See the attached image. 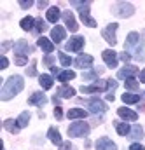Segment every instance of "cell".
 <instances>
[{
	"mask_svg": "<svg viewBox=\"0 0 145 150\" xmlns=\"http://www.w3.org/2000/svg\"><path fill=\"white\" fill-rule=\"evenodd\" d=\"M23 87H25L23 77H21V75H11V77L5 80V84H4V87H2V91H0V100H2V101H7V100L14 98L18 93L23 91Z\"/></svg>",
	"mask_w": 145,
	"mask_h": 150,
	"instance_id": "obj_1",
	"label": "cell"
},
{
	"mask_svg": "<svg viewBox=\"0 0 145 150\" xmlns=\"http://www.w3.org/2000/svg\"><path fill=\"white\" fill-rule=\"evenodd\" d=\"M112 12L117 18H129V16L135 14V7L129 2H117V4L112 5Z\"/></svg>",
	"mask_w": 145,
	"mask_h": 150,
	"instance_id": "obj_2",
	"label": "cell"
},
{
	"mask_svg": "<svg viewBox=\"0 0 145 150\" xmlns=\"http://www.w3.org/2000/svg\"><path fill=\"white\" fill-rule=\"evenodd\" d=\"M87 134H89L87 122H73L68 126V136H72V138H82Z\"/></svg>",
	"mask_w": 145,
	"mask_h": 150,
	"instance_id": "obj_3",
	"label": "cell"
},
{
	"mask_svg": "<svg viewBox=\"0 0 145 150\" xmlns=\"http://www.w3.org/2000/svg\"><path fill=\"white\" fill-rule=\"evenodd\" d=\"M89 5H91L89 0L80 2V5H79V12H80V19H82V23L87 25L89 28H95V26H96V21L89 16Z\"/></svg>",
	"mask_w": 145,
	"mask_h": 150,
	"instance_id": "obj_4",
	"label": "cell"
},
{
	"mask_svg": "<svg viewBox=\"0 0 145 150\" xmlns=\"http://www.w3.org/2000/svg\"><path fill=\"white\" fill-rule=\"evenodd\" d=\"M109 89V80H95L91 86H82L80 91L89 94V93H102V91H107Z\"/></svg>",
	"mask_w": 145,
	"mask_h": 150,
	"instance_id": "obj_5",
	"label": "cell"
},
{
	"mask_svg": "<svg viewBox=\"0 0 145 150\" xmlns=\"http://www.w3.org/2000/svg\"><path fill=\"white\" fill-rule=\"evenodd\" d=\"M117 26H119L117 23H112V25H109L107 28H103V30H102V37L105 38L110 45H115V44H117V37H115Z\"/></svg>",
	"mask_w": 145,
	"mask_h": 150,
	"instance_id": "obj_6",
	"label": "cell"
},
{
	"mask_svg": "<svg viewBox=\"0 0 145 150\" xmlns=\"http://www.w3.org/2000/svg\"><path fill=\"white\" fill-rule=\"evenodd\" d=\"M82 47H84V37H80V35L72 37L67 42V51H70V52H80Z\"/></svg>",
	"mask_w": 145,
	"mask_h": 150,
	"instance_id": "obj_7",
	"label": "cell"
},
{
	"mask_svg": "<svg viewBox=\"0 0 145 150\" xmlns=\"http://www.w3.org/2000/svg\"><path fill=\"white\" fill-rule=\"evenodd\" d=\"M32 51H33V47H30L26 40H18L14 44V54L16 56H28Z\"/></svg>",
	"mask_w": 145,
	"mask_h": 150,
	"instance_id": "obj_8",
	"label": "cell"
},
{
	"mask_svg": "<svg viewBox=\"0 0 145 150\" xmlns=\"http://www.w3.org/2000/svg\"><path fill=\"white\" fill-rule=\"evenodd\" d=\"M73 65H75L77 68H82V70L91 68V65H93V56H89V54H79V56L73 59Z\"/></svg>",
	"mask_w": 145,
	"mask_h": 150,
	"instance_id": "obj_9",
	"label": "cell"
},
{
	"mask_svg": "<svg viewBox=\"0 0 145 150\" xmlns=\"http://www.w3.org/2000/svg\"><path fill=\"white\" fill-rule=\"evenodd\" d=\"M87 108H89V112H93V113H105L107 112V105L102 100H98V98L89 100L87 101Z\"/></svg>",
	"mask_w": 145,
	"mask_h": 150,
	"instance_id": "obj_10",
	"label": "cell"
},
{
	"mask_svg": "<svg viewBox=\"0 0 145 150\" xmlns=\"http://www.w3.org/2000/svg\"><path fill=\"white\" fill-rule=\"evenodd\" d=\"M102 58H103V61L107 63L109 68H115V67H117V52H115V51L105 49V51L102 52Z\"/></svg>",
	"mask_w": 145,
	"mask_h": 150,
	"instance_id": "obj_11",
	"label": "cell"
},
{
	"mask_svg": "<svg viewBox=\"0 0 145 150\" xmlns=\"http://www.w3.org/2000/svg\"><path fill=\"white\" fill-rule=\"evenodd\" d=\"M95 147H96V150H117V145L107 136H102L100 140H96Z\"/></svg>",
	"mask_w": 145,
	"mask_h": 150,
	"instance_id": "obj_12",
	"label": "cell"
},
{
	"mask_svg": "<svg viewBox=\"0 0 145 150\" xmlns=\"http://www.w3.org/2000/svg\"><path fill=\"white\" fill-rule=\"evenodd\" d=\"M63 38H67V32H65L63 26H54V28L51 30V40H53L54 44L63 42Z\"/></svg>",
	"mask_w": 145,
	"mask_h": 150,
	"instance_id": "obj_13",
	"label": "cell"
},
{
	"mask_svg": "<svg viewBox=\"0 0 145 150\" xmlns=\"http://www.w3.org/2000/svg\"><path fill=\"white\" fill-rule=\"evenodd\" d=\"M37 45H38L44 52H47V54H51V52L54 51V42L49 40V38H45V37H38L37 38Z\"/></svg>",
	"mask_w": 145,
	"mask_h": 150,
	"instance_id": "obj_14",
	"label": "cell"
},
{
	"mask_svg": "<svg viewBox=\"0 0 145 150\" xmlns=\"http://www.w3.org/2000/svg\"><path fill=\"white\" fill-rule=\"evenodd\" d=\"M63 21H65V25H67V28H68L70 32H77V30H79V25H77L75 18H73L72 11L63 12Z\"/></svg>",
	"mask_w": 145,
	"mask_h": 150,
	"instance_id": "obj_15",
	"label": "cell"
},
{
	"mask_svg": "<svg viewBox=\"0 0 145 150\" xmlns=\"http://www.w3.org/2000/svg\"><path fill=\"white\" fill-rule=\"evenodd\" d=\"M117 115H119L121 119H124V120H131V122H135V120L138 119V113L133 112V110H129V108H124V107H121V108L117 110Z\"/></svg>",
	"mask_w": 145,
	"mask_h": 150,
	"instance_id": "obj_16",
	"label": "cell"
},
{
	"mask_svg": "<svg viewBox=\"0 0 145 150\" xmlns=\"http://www.w3.org/2000/svg\"><path fill=\"white\" fill-rule=\"evenodd\" d=\"M45 103H47V98H45V94H42V93H33V94L28 98V105L42 107V105H45Z\"/></svg>",
	"mask_w": 145,
	"mask_h": 150,
	"instance_id": "obj_17",
	"label": "cell"
},
{
	"mask_svg": "<svg viewBox=\"0 0 145 150\" xmlns=\"http://www.w3.org/2000/svg\"><path fill=\"white\" fill-rule=\"evenodd\" d=\"M140 40H142V38H140V35H138L136 32H131V33L128 35V38H126V44H124V49H126V51H129V49H133L135 45H138V44H140Z\"/></svg>",
	"mask_w": 145,
	"mask_h": 150,
	"instance_id": "obj_18",
	"label": "cell"
},
{
	"mask_svg": "<svg viewBox=\"0 0 145 150\" xmlns=\"http://www.w3.org/2000/svg\"><path fill=\"white\" fill-rule=\"evenodd\" d=\"M138 72V68L136 67H133V65H128V67H124V68H121L119 72H117V77L119 79H129V77H133V75Z\"/></svg>",
	"mask_w": 145,
	"mask_h": 150,
	"instance_id": "obj_19",
	"label": "cell"
},
{
	"mask_svg": "<svg viewBox=\"0 0 145 150\" xmlns=\"http://www.w3.org/2000/svg\"><path fill=\"white\" fill-rule=\"evenodd\" d=\"M47 136H49V140L54 143V145H61L63 143V140H61V134H60V131L56 129V127H49V131H47Z\"/></svg>",
	"mask_w": 145,
	"mask_h": 150,
	"instance_id": "obj_20",
	"label": "cell"
},
{
	"mask_svg": "<svg viewBox=\"0 0 145 150\" xmlns=\"http://www.w3.org/2000/svg\"><path fill=\"white\" fill-rule=\"evenodd\" d=\"M73 94H75V89H73L72 86L63 84L61 87H58V96L60 98H72Z\"/></svg>",
	"mask_w": 145,
	"mask_h": 150,
	"instance_id": "obj_21",
	"label": "cell"
},
{
	"mask_svg": "<svg viewBox=\"0 0 145 150\" xmlns=\"http://www.w3.org/2000/svg\"><path fill=\"white\" fill-rule=\"evenodd\" d=\"M4 129H7V131H9V133H12V134H18L21 127L18 126V120L7 119V120H4Z\"/></svg>",
	"mask_w": 145,
	"mask_h": 150,
	"instance_id": "obj_22",
	"label": "cell"
},
{
	"mask_svg": "<svg viewBox=\"0 0 145 150\" xmlns=\"http://www.w3.org/2000/svg\"><path fill=\"white\" fill-rule=\"evenodd\" d=\"M45 18H47L49 23H58V19H60V9L58 7H49L47 12H45Z\"/></svg>",
	"mask_w": 145,
	"mask_h": 150,
	"instance_id": "obj_23",
	"label": "cell"
},
{
	"mask_svg": "<svg viewBox=\"0 0 145 150\" xmlns=\"http://www.w3.org/2000/svg\"><path fill=\"white\" fill-rule=\"evenodd\" d=\"M35 21H37V19H33L32 16H26V18H23V19H21V23H19V25H21V28H23L25 32H30V30H33V28H35Z\"/></svg>",
	"mask_w": 145,
	"mask_h": 150,
	"instance_id": "obj_24",
	"label": "cell"
},
{
	"mask_svg": "<svg viewBox=\"0 0 145 150\" xmlns=\"http://www.w3.org/2000/svg\"><path fill=\"white\" fill-rule=\"evenodd\" d=\"M115 129H117L119 136H128L131 133V127L128 122H115Z\"/></svg>",
	"mask_w": 145,
	"mask_h": 150,
	"instance_id": "obj_25",
	"label": "cell"
},
{
	"mask_svg": "<svg viewBox=\"0 0 145 150\" xmlns=\"http://www.w3.org/2000/svg\"><path fill=\"white\" fill-rule=\"evenodd\" d=\"M38 82H40V86L44 87V89H51L53 87V77L51 75H47V74H42V75H38Z\"/></svg>",
	"mask_w": 145,
	"mask_h": 150,
	"instance_id": "obj_26",
	"label": "cell"
},
{
	"mask_svg": "<svg viewBox=\"0 0 145 150\" xmlns=\"http://www.w3.org/2000/svg\"><path fill=\"white\" fill-rule=\"evenodd\" d=\"M73 79H75V72L73 70H63V72L58 74V80L63 82V84L68 82V80H73Z\"/></svg>",
	"mask_w": 145,
	"mask_h": 150,
	"instance_id": "obj_27",
	"label": "cell"
},
{
	"mask_svg": "<svg viewBox=\"0 0 145 150\" xmlns=\"http://www.w3.org/2000/svg\"><path fill=\"white\" fill-rule=\"evenodd\" d=\"M67 115H68V119H84L87 115V112L84 108H70Z\"/></svg>",
	"mask_w": 145,
	"mask_h": 150,
	"instance_id": "obj_28",
	"label": "cell"
},
{
	"mask_svg": "<svg viewBox=\"0 0 145 150\" xmlns=\"http://www.w3.org/2000/svg\"><path fill=\"white\" fill-rule=\"evenodd\" d=\"M103 72V68H96V70H91V72H84L82 79L84 80H98V75Z\"/></svg>",
	"mask_w": 145,
	"mask_h": 150,
	"instance_id": "obj_29",
	"label": "cell"
},
{
	"mask_svg": "<svg viewBox=\"0 0 145 150\" xmlns=\"http://www.w3.org/2000/svg\"><path fill=\"white\" fill-rule=\"evenodd\" d=\"M124 86H126V89H129V91H138L140 82H138L135 77H129V79H126V80H124Z\"/></svg>",
	"mask_w": 145,
	"mask_h": 150,
	"instance_id": "obj_30",
	"label": "cell"
},
{
	"mask_svg": "<svg viewBox=\"0 0 145 150\" xmlns=\"http://www.w3.org/2000/svg\"><path fill=\"white\" fill-rule=\"evenodd\" d=\"M28 122H30V112H28V110H26V112H21V115L18 117V126L23 129V127L28 126Z\"/></svg>",
	"mask_w": 145,
	"mask_h": 150,
	"instance_id": "obj_31",
	"label": "cell"
},
{
	"mask_svg": "<svg viewBox=\"0 0 145 150\" xmlns=\"http://www.w3.org/2000/svg\"><path fill=\"white\" fill-rule=\"evenodd\" d=\"M135 52H136V54H135V58H136V59H140V61H144V59H145V42H144V40H140V44L136 45Z\"/></svg>",
	"mask_w": 145,
	"mask_h": 150,
	"instance_id": "obj_32",
	"label": "cell"
},
{
	"mask_svg": "<svg viewBox=\"0 0 145 150\" xmlns=\"http://www.w3.org/2000/svg\"><path fill=\"white\" fill-rule=\"evenodd\" d=\"M129 138H133V140H142V138H144V129H142L140 126H133V127H131V133H129Z\"/></svg>",
	"mask_w": 145,
	"mask_h": 150,
	"instance_id": "obj_33",
	"label": "cell"
},
{
	"mask_svg": "<svg viewBox=\"0 0 145 150\" xmlns=\"http://www.w3.org/2000/svg\"><path fill=\"white\" fill-rule=\"evenodd\" d=\"M122 101L124 103H138L140 101V94H131V93H126V94H122Z\"/></svg>",
	"mask_w": 145,
	"mask_h": 150,
	"instance_id": "obj_34",
	"label": "cell"
},
{
	"mask_svg": "<svg viewBox=\"0 0 145 150\" xmlns=\"http://www.w3.org/2000/svg\"><path fill=\"white\" fill-rule=\"evenodd\" d=\"M58 58H60V63H61V67H70L73 61L70 56H67L65 52H58Z\"/></svg>",
	"mask_w": 145,
	"mask_h": 150,
	"instance_id": "obj_35",
	"label": "cell"
},
{
	"mask_svg": "<svg viewBox=\"0 0 145 150\" xmlns=\"http://www.w3.org/2000/svg\"><path fill=\"white\" fill-rule=\"evenodd\" d=\"M45 28H47V25L44 23V19H37L35 21V28H33V30H35L37 33H42Z\"/></svg>",
	"mask_w": 145,
	"mask_h": 150,
	"instance_id": "obj_36",
	"label": "cell"
},
{
	"mask_svg": "<svg viewBox=\"0 0 145 150\" xmlns=\"http://www.w3.org/2000/svg\"><path fill=\"white\" fill-rule=\"evenodd\" d=\"M35 65H37V61L33 59V61H32V65H30V67L26 68V74L30 75V77H33V75H37V68H35Z\"/></svg>",
	"mask_w": 145,
	"mask_h": 150,
	"instance_id": "obj_37",
	"label": "cell"
},
{
	"mask_svg": "<svg viewBox=\"0 0 145 150\" xmlns=\"http://www.w3.org/2000/svg\"><path fill=\"white\" fill-rule=\"evenodd\" d=\"M26 63H28V58H26V56H16V65L25 67Z\"/></svg>",
	"mask_w": 145,
	"mask_h": 150,
	"instance_id": "obj_38",
	"label": "cell"
},
{
	"mask_svg": "<svg viewBox=\"0 0 145 150\" xmlns=\"http://www.w3.org/2000/svg\"><path fill=\"white\" fill-rule=\"evenodd\" d=\"M32 5H33L32 0H19V7H21V9H30Z\"/></svg>",
	"mask_w": 145,
	"mask_h": 150,
	"instance_id": "obj_39",
	"label": "cell"
},
{
	"mask_svg": "<svg viewBox=\"0 0 145 150\" xmlns=\"http://www.w3.org/2000/svg\"><path fill=\"white\" fill-rule=\"evenodd\" d=\"M60 150H77V149L73 147L70 142H63V143L60 145Z\"/></svg>",
	"mask_w": 145,
	"mask_h": 150,
	"instance_id": "obj_40",
	"label": "cell"
},
{
	"mask_svg": "<svg viewBox=\"0 0 145 150\" xmlns=\"http://www.w3.org/2000/svg\"><path fill=\"white\" fill-rule=\"evenodd\" d=\"M54 117H56L58 120H61V117H63V110H61V107H56V108H54Z\"/></svg>",
	"mask_w": 145,
	"mask_h": 150,
	"instance_id": "obj_41",
	"label": "cell"
},
{
	"mask_svg": "<svg viewBox=\"0 0 145 150\" xmlns=\"http://www.w3.org/2000/svg\"><path fill=\"white\" fill-rule=\"evenodd\" d=\"M129 150H145V149H144V145H140V143H131Z\"/></svg>",
	"mask_w": 145,
	"mask_h": 150,
	"instance_id": "obj_42",
	"label": "cell"
},
{
	"mask_svg": "<svg viewBox=\"0 0 145 150\" xmlns=\"http://www.w3.org/2000/svg\"><path fill=\"white\" fill-rule=\"evenodd\" d=\"M11 45H14V44H12V42H4V44H2V52H5Z\"/></svg>",
	"mask_w": 145,
	"mask_h": 150,
	"instance_id": "obj_43",
	"label": "cell"
},
{
	"mask_svg": "<svg viewBox=\"0 0 145 150\" xmlns=\"http://www.w3.org/2000/svg\"><path fill=\"white\" fill-rule=\"evenodd\" d=\"M44 63H45V65H49V67H51V65H53V56H49V54H47V56H45V58H44Z\"/></svg>",
	"mask_w": 145,
	"mask_h": 150,
	"instance_id": "obj_44",
	"label": "cell"
},
{
	"mask_svg": "<svg viewBox=\"0 0 145 150\" xmlns=\"http://www.w3.org/2000/svg\"><path fill=\"white\" fill-rule=\"evenodd\" d=\"M7 67H9V59L5 56H2V67L0 68H7Z\"/></svg>",
	"mask_w": 145,
	"mask_h": 150,
	"instance_id": "obj_45",
	"label": "cell"
},
{
	"mask_svg": "<svg viewBox=\"0 0 145 150\" xmlns=\"http://www.w3.org/2000/svg\"><path fill=\"white\" fill-rule=\"evenodd\" d=\"M121 59H122V61H129V54H128V52H122V54H121Z\"/></svg>",
	"mask_w": 145,
	"mask_h": 150,
	"instance_id": "obj_46",
	"label": "cell"
},
{
	"mask_svg": "<svg viewBox=\"0 0 145 150\" xmlns=\"http://www.w3.org/2000/svg\"><path fill=\"white\" fill-rule=\"evenodd\" d=\"M38 7H40V9L47 7V2H45V0H40V2H38Z\"/></svg>",
	"mask_w": 145,
	"mask_h": 150,
	"instance_id": "obj_47",
	"label": "cell"
},
{
	"mask_svg": "<svg viewBox=\"0 0 145 150\" xmlns=\"http://www.w3.org/2000/svg\"><path fill=\"white\" fill-rule=\"evenodd\" d=\"M140 82H145V68L140 72Z\"/></svg>",
	"mask_w": 145,
	"mask_h": 150,
	"instance_id": "obj_48",
	"label": "cell"
},
{
	"mask_svg": "<svg viewBox=\"0 0 145 150\" xmlns=\"http://www.w3.org/2000/svg\"><path fill=\"white\" fill-rule=\"evenodd\" d=\"M107 100H109V101H114V94H112V93L107 94Z\"/></svg>",
	"mask_w": 145,
	"mask_h": 150,
	"instance_id": "obj_49",
	"label": "cell"
},
{
	"mask_svg": "<svg viewBox=\"0 0 145 150\" xmlns=\"http://www.w3.org/2000/svg\"><path fill=\"white\" fill-rule=\"evenodd\" d=\"M51 72H53V74H60V70H58L56 67H51Z\"/></svg>",
	"mask_w": 145,
	"mask_h": 150,
	"instance_id": "obj_50",
	"label": "cell"
}]
</instances>
